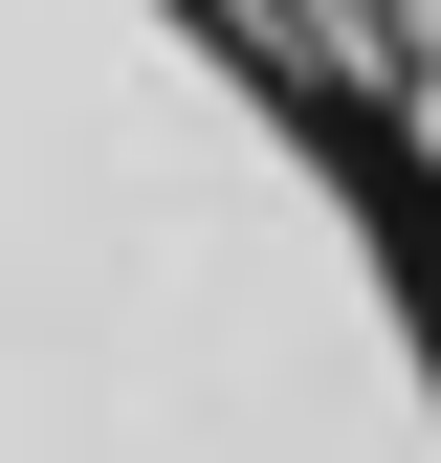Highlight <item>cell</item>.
I'll return each mask as SVG.
<instances>
[{
    "mask_svg": "<svg viewBox=\"0 0 441 463\" xmlns=\"http://www.w3.org/2000/svg\"><path fill=\"white\" fill-rule=\"evenodd\" d=\"M0 463H441V155L265 0H0Z\"/></svg>",
    "mask_w": 441,
    "mask_h": 463,
    "instance_id": "obj_1",
    "label": "cell"
}]
</instances>
